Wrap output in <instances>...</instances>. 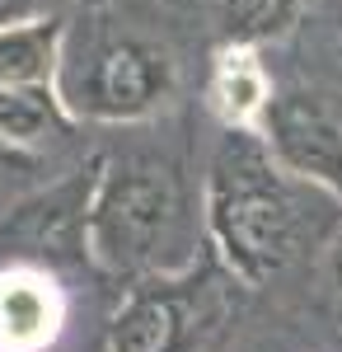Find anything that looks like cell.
<instances>
[{"mask_svg": "<svg viewBox=\"0 0 342 352\" xmlns=\"http://www.w3.org/2000/svg\"><path fill=\"white\" fill-rule=\"evenodd\" d=\"M253 132L282 169L342 202V85L300 80L272 89Z\"/></svg>", "mask_w": 342, "mask_h": 352, "instance_id": "5b68a950", "label": "cell"}, {"mask_svg": "<svg viewBox=\"0 0 342 352\" xmlns=\"http://www.w3.org/2000/svg\"><path fill=\"white\" fill-rule=\"evenodd\" d=\"M197 221L183 174L155 155H108L94 164L84 207V254L113 277H150L197 258Z\"/></svg>", "mask_w": 342, "mask_h": 352, "instance_id": "7a4b0ae2", "label": "cell"}, {"mask_svg": "<svg viewBox=\"0 0 342 352\" xmlns=\"http://www.w3.org/2000/svg\"><path fill=\"white\" fill-rule=\"evenodd\" d=\"M66 320L71 300L52 268L0 263V352H52Z\"/></svg>", "mask_w": 342, "mask_h": 352, "instance_id": "52a82bcc", "label": "cell"}, {"mask_svg": "<svg viewBox=\"0 0 342 352\" xmlns=\"http://www.w3.org/2000/svg\"><path fill=\"white\" fill-rule=\"evenodd\" d=\"M216 19H220L225 43L267 47V43H282L295 28L300 0H216Z\"/></svg>", "mask_w": 342, "mask_h": 352, "instance_id": "8fae6325", "label": "cell"}, {"mask_svg": "<svg viewBox=\"0 0 342 352\" xmlns=\"http://www.w3.org/2000/svg\"><path fill=\"white\" fill-rule=\"evenodd\" d=\"M66 19H5L0 24V85H47L61 71Z\"/></svg>", "mask_w": 342, "mask_h": 352, "instance_id": "30bf717a", "label": "cell"}, {"mask_svg": "<svg viewBox=\"0 0 342 352\" xmlns=\"http://www.w3.org/2000/svg\"><path fill=\"white\" fill-rule=\"evenodd\" d=\"M239 292L211 249L183 268L136 277L108 324V352H230Z\"/></svg>", "mask_w": 342, "mask_h": 352, "instance_id": "3957f363", "label": "cell"}, {"mask_svg": "<svg viewBox=\"0 0 342 352\" xmlns=\"http://www.w3.org/2000/svg\"><path fill=\"white\" fill-rule=\"evenodd\" d=\"M56 89L66 99L71 118L89 122H141L169 104L174 94V61L150 38H99L84 56L61 52Z\"/></svg>", "mask_w": 342, "mask_h": 352, "instance_id": "277c9868", "label": "cell"}, {"mask_svg": "<svg viewBox=\"0 0 342 352\" xmlns=\"http://www.w3.org/2000/svg\"><path fill=\"white\" fill-rule=\"evenodd\" d=\"M328 287H333V296L342 305V217L333 226V235H328Z\"/></svg>", "mask_w": 342, "mask_h": 352, "instance_id": "7c38bea8", "label": "cell"}, {"mask_svg": "<svg viewBox=\"0 0 342 352\" xmlns=\"http://www.w3.org/2000/svg\"><path fill=\"white\" fill-rule=\"evenodd\" d=\"M89 188H94V169L38 192V197H28L24 207H14L5 230H0V240L10 244L5 263H38V268L56 272V263H66V258H89L84 254Z\"/></svg>", "mask_w": 342, "mask_h": 352, "instance_id": "8992f818", "label": "cell"}, {"mask_svg": "<svg viewBox=\"0 0 342 352\" xmlns=\"http://www.w3.org/2000/svg\"><path fill=\"white\" fill-rule=\"evenodd\" d=\"M28 5H33V0H0V24H5V19H19Z\"/></svg>", "mask_w": 342, "mask_h": 352, "instance_id": "4fadbf2b", "label": "cell"}, {"mask_svg": "<svg viewBox=\"0 0 342 352\" xmlns=\"http://www.w3.org/2000/svg\"><path fill=\"white\" fill-rule=\"evenodd\" d=\"M272 99L263 47L249 43H220V52L207 71V109L220 127H253L263 104Z\"/></svg>", "mask_w": 342, "mask_h": 352, "instance_id": "ba28073f", "label": "cell"}, {"mask_svg": "<svg viewBox=\"0 0 342 352\" xmlns=\"http://www.w3.org/2000/svg\"><path fill=\"white\" fill-rule=\"evenodd\" d=\"M338 217V197L282 169L253 127H225L202 184V230L244 292L282 277L310 244H328Z\"/></svg>", "mask_w": 342, "mask_h": 352, "instance_id": "6da1fadb", "label": "cell"}, {"mask_svg": "<svg viewBox=\"0 0 342 352\" xmlns=\"http://www.w3.org/2000/svg\"><path fill=\"white\" fill-rule=\"evenodd\" d=\"M76 127L56 80L47 85H0V141L10 151L43 155L61 146Z\"/></svg>", "mask_w": 342, "mask_h": 352, "instance_id": "9c48e42d", "label": "cell"}]
</instances>
